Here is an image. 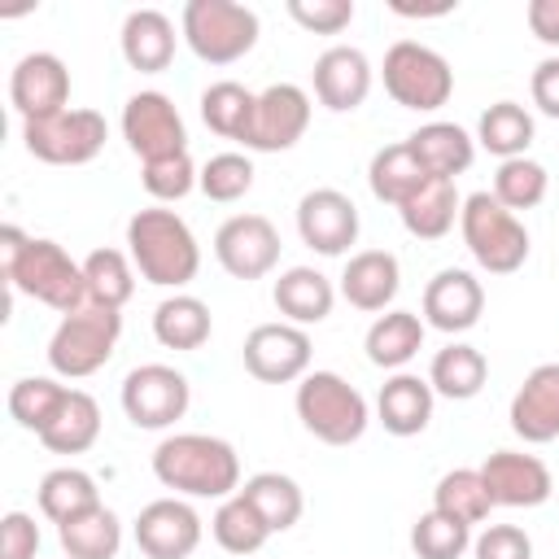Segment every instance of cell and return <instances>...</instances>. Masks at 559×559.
Returning <instances> with one entry per match:
<instances>
[{"label":"cell","mask_w":559,"mask_h":559,"mask_svg":"<svg viewBox=\"0 0 559 559\" xmlns=\"http://www.w3.org/2000/svg\"><path fill=\"white\" fill-rule=\"evenodd\" d=\"M0 271L13 293H22L57 314H74L79 306H87L83 262H74L48 236H26L22 227L4 223L0 227Z\"/></svg>","instance_id":"obj_1"},{"label":"cell","mask_w":559,"mask_h":559,"mask_svg":"<svg viewBox=\"0 0 559 559\" xmlns=\"http://www.w3.org/2000/svg\"><path fill=\"white\" fill-rule=\"evenodd\" d=\"M153 476L175 498H231L240 489V454L210 432H170L153 450Z\"/></svg>","instance_id":"obj_2"},{"label":"cell","mask_w":559,"mask_h":559,"mask_svg":"<svg viewBox=\"0 0 559 559\" xmlns=\"http://www.w3.org/2000/svg\"><path fill=\"white\" fill-rule=\"evenodd\" d=\"M127 253L144 284L175 288V293L192 284L201 271V245L192 227L166 205H144L127 218Z\"/></svg>","instance_id":"obj_3"},{"label":"cell","mask_w":559,"mask_h":559,"mask_svg":"<svg viewBox=\"0 0 559 559\" xmlns=\"http://www.w3.org/2000/svg\"><path fill=\"white\" fill-rule=\"evenodd\" d=\"M459 231H463V245L476 258V266L489 271V275H515L528 262V249H533L528 227L493 192L463 197Z\"/></svg>","instance_id":"obj_4"},{"label":"cell","mask_w":559,"mask_h":559,"mask_svg":"<svg viewBox=\"0 0 559 559\" xmlns=\"http://www.w3.org/2000/svg\"><path fill=\"white\" fill-rule=\"evenodd\" d=\"M293 406H297L301 428L319 437L323 445H354L371 424L367 397L336 371H306L297 380Z\"/></svg>","instance_id":"obj_5"},{"label":"cell","mask_w":559,"mask_h":559,"mask_svg":"<svg viewBox=\"0 0 559 559\" xmlns=\"http://www.w3.org/2000/svg\"><path fill=\"white\" fill-rule=\"evenodd\" d=\"M258 31H262L258 13L240 0H188L179 17L183 44L210 66H231L245 52H253Z\"/></svg>","instance_id":"obj_6"},{"label":"cell","mask_w":559,"mask_h":559,"mask_svg":"<svg viewBox=\"0 0 559 559\" xmlns=\"http://www.w3.org/2000/svg\"><path fill=\"white\" fill-rule=\"evenodd\" d=\"M122 336V314L109 306H79L74 314H61L57 332L48 336V367L66 380H83L96 376Z\"/></svg>","instance_id":"obj_7"},{"label":"cell","mask_w":559,"mask_h":559,"mask_svg":"<svg viewBox=\"0 0 559 559\" xmlns=\"http://www.w3.org/2000/svg\"><path fill=\"white\" fill-rule=\"evenodd\" d=\"M380 79H384V92L393 96V105L402 109H415V114H432L450 100L454 92V70L450 61L419 44V39H397L389 52H384V66H380Z\"/></svg>","instance_id":"obj_8"},{"label":"cell","mask_w":559,"mask_h":559,"mask_svg":"<svg viewBox=\"0 0 559 559\" xmlns=\"http://www.w3.org/2000/svg\"><path fill=\"white\" fill-rule=\"evenodd\" d=\"M109 140V122L96 109H61L22 122V144L48 166H87Z\"/></svg>","instance_id":"obj_9"},{"label":"cell","mask_w":559,"mask_h":559,"mask_svg":"<svg viewBox=\"0 0 559 559\" xmlns=\"http://www.w3.org/2000/svg\"><path fill=\"white\" fill-rule=\"evenodd\" d=\"M118 397H122V415L135 428L162 432L175 419H183V411L192 402V389H188V376L183 371H175L166 362H140V367L127 371Z\"/></svg>","instance_id":"obj_10"},{"label":"cell","mask_w":559,"mask_h":559,"mask_svg":"<svg viewBox=\"0 0 559 559\" xmlns=\"http://www.w3.org/2000/svg\"><path fill=\"white\" fill-rule=\"evenodd\" d=\"M122 140L140 157V166L144 162H157V157L188 153L183 114L175 109V100L166 92H153V87L127 96V105H122Z\"/></svg>","instance_id":"obj_11"},{"label":"cell","mask_w":559,"mask_h":559,"mask_svg":"<svg viewBox=\"0 0 559 559\" xmlns=\"http://www.w3.org/2000/svg\"><path fill=\"white\" fill-rule=\"evenodd\" d=\"M280 231L266 214H231L214 231V258L231 280H262L280 266Z\"/></svg>","instance_id":"obj_12"},{"label":"cell","mask_w":559,"mask_h":559,"mask_svg":"<svg viewBox=\"0 0 559 559\" xmlns=\"http://www.w3.org/2000/svg\"><path fill=\"white\" fill-rule=\"evenodd\" d=\"M240 358H245V371L262 384H293L310 371V358H314V345H310V332L297 328V323H258L245 345H240Z\"/></svg>","instance_id":"obj_13"},{"label":"cell","mask_w":559,"mask_h":559,"mask_svg":"<svg viewBox=\"0 0 559 559\" xmlns=\"http://www.w3.org/2000/svg\"><path fill=\"white\" fill-rule=\"evenodd\" d=\"M306 127H310V92L297 83H271L258 92L253 122L240 144L249 153H284L306 135Z\"/></svg>","instance_id":"obj_14"},{"label":"cell","mask_w":559,"mask_h":559,"mask_svg":"<svg viewBox=\"0 0 559 559\" xmlns=\"http://www.w3.org/2000/svg\"><path fill=\"white\" fill-rule=\"evenodd\" d=\"M297 236L314 253L341 258L358 240V205L341 188H310L297 201Z\"/></svg>","instance_id":"obj_15"},{"label":"cell","mask_w":559,"mask_h":559,"mask_svg":"<svg viewBox=\"0 0 559 559\" xmlns=\"http://www.w3.org/2000/svg\"><path fill=\"white\" fill-rule=\"evenodd\" d=\"M201 515L188 498H153L135 515V546L148 559H188L201 546Z\"/></svg>","instance_id":"obj_16"},{"label":"cell","mask_w":559,"mask_h":559,"mask_svg":"<svg viewBox=\"0 0 559 559\" xmlns=\"http://www.w3.org/2000/svg\"><path fill=\"white\" fill-rule=\"evenodd\" d=\"M9 100L22 114V122L70 109V70H66V61L57 52H26L9 74Z\"/></svg>","instance_id":"obj_17"},{"label":"cell","mask_w":559,"mask_h":559,"mask_svg":"<svg viewBox=\"0 0 559 559\" xmlns=\"http://www.w3.org/2000/svg\"><path fill=\"white\" fill-rule=\"evenodd\" d=\"M480 314H485V284L472 271L445 266L424 284V323L428 328L459 336V332H472L480 323Z\"/></svg>","instance_id":"obj_18"},{"label":"cell","mask_w":559,"mask_h":559,"mask_svg":"<svg viewBox=\"0 0 559 559\" xmlns=\"http://www.w3.org/2000/svg\"><path fill=\"white\" fill-rule=\"evenodd\" d=\"M480 476L489 485L493 507H542L555 489L550 467L537 454H524V450H493L480 463Z\"/></svg>","instance_id":"obj_19"},{"label":"cell","mask_w":559,"mask_h":559,"mask_svg":"<svg viewBox=\"0 0 559 559\" xmlns=\"http://www.w3.org/2000/svg\"><path fill=\"white\" fill-rule=\"evenodd\" d=\"M511 432L528 445H546L559 437V362H537L511 397Z\"/></svg>","instance_id":"obj_20"},{"label":"cell","mask_w":559,"mask_h":559,"mask_svg":"<svg viewBox=\"0 0 559 559\" xmlns=\"http://www.w3.org/2000/svg\"><path fill=\"white\" fill-rule=\"evenodd\" d=\"M371 92V61L354 44H332L314 57V96L332 114H354Z\"/></svg>","instance_id":"obj_21"},{"label":"cell","mask_w":559,"mask_h":559,"mask_svg":"<svg viewBox=\"0 0 559 559\" xmlns=\"http://www.w3.org/2000/svg\"><path fill=\"white\" fill-rule=\"evenodd\" d=\"M402 288V266L389 249H358L349 253L345 271H341V297L354 306V310H367V314H384L393 306Z\"/></svg>","instance_id":"obj_22"},{"label":"cell","mask_w":559,"mask_h":559,"mask_svg":"<svg viewBox=\"0 0 559 559\" xmlns=\"http://www.w3.org/2000/svg\"><path fill=\"white\" fill-rule=\"evenodd\" d=\"M432 402H437V393H432V384L424 376L393 371L376 393V419L393 437H419L428 428V419H432Z\"/></svg>","instance_id":"obj_23"},{"label":"cell","mask_w":559,"mask_h":559,"mask_svg":"<svg viewBox=\"0 0 559 559\" xmlns=\"http://www.w3.org/2000/svg\"><path fill=\"white\" fill-rule=\"evenodd\" d=\"M118 44H122V57H127L131 70H140V74H162V70H170V61H175L179 35H175V22H170L162 9H131V13L122 17Z\"/></svg>","instance_id":"obj_24"},{"label":"cell","mask_w":559,"mask_h":559,"mask_svg":"<svg viewBox=\"0 0 559 559\" xmlns=\"http://www.w3.org/2000/svg\"><path fill=\"white\" fill-rule=\"evenodd\" d=\"M271 301L284 314V323L310 328V323H323L332 314L336 284L323 271H314V266H288V271H280L275 288H271Z\"/></svg>","instance_id":"obj_25"},{"label":"cell","mask_w":559,"mask_h":559,"mask_svg":"<svg viewBox=\"0 0 559 559\" xmlns=\"http://www.w3.org/2000/svg\"><path fill=\"white\" fill-rule=\"evenodd\" d=\"M406 144L415 148L419 166H424L428 175H437V179H454V175H463V170L476 162V135H467L459 122L432 118V122L415 127V131L406 135Z\"/></svg>","instance_id":"obj_26"},{"label":"cell","mask_w":559,"mask_h":559,"mask_svg":"<svg viewBox=\"0 0 559 559\" xmlns=\"http://www.w3.org/2000/svg\"><path fill=\"white\" fill-rule=\"evenodd\" d=\"M424 328H428V323H424L415 310H384V314H376V323L367 328L362 349H367V358H371L376 367L402 371V367L424 349Z\"/></svg>","instance_id":"obj_27"},{"label":"cell","mask_w":559,"mask_h":559,"mask_svg":"<svg viewBox=\"0 0 559 559\" xmlns=\"http://www.w3.org/2000/svg\"><path fill=\"white\" fill-rule=\"evenodd\" d=\"M459 210H463V197L454 188V179H428L415 197H406L397 205L402 214V227L415 236V240H441L454 223H459Z\"/></svg>","instance_id":"obj_28"},{"label":"cell","mask_w":559,"mask_h":559,"mask_svg":"<svg viewBox=\"0 0 559 559\" xmlns=\"http://www.w3.org/2000/svg\"><path fill=\"white\" fill-rule=\"evenodd\" d=\"M210 332H214L210 306L201 297H192V293H170L153 310V336L166 349H183V354L188 349H201L210 341Z\"/></svg>","instance_id":"obj_29"},{"label":"cell","mask_w":559,"mask_h":559,"mask_svg":"<svg viewBox=\"0 0 559 559\" xmlns=\"http://www.w3.org/2000/svg\"><path fill=\"white\" fill-rule=\"evenodd\" d=\"M100 437V406L92 393L83 389H66L57 415L48 419V428L39 432V441L52 450V454H83L92 450Z\"/></svg>","instance_id":"obj_30"},{"label":"cell","mask_w":559,"mask_h":559,"mask_svg":"<svg viewBox=\"0 0 559 559\" xmlns=\"http://www.w3.org/2000/svg\"><path fill=\"white\" fill-rule=\"evenodd\" d=\"M432 175L419 166L415 148L406 140L397 144H384L371 153V166H367V183H371V197L384 201V205H402L406 197H415Z\"/></svg>","instance_id":"obj_31"},{"label":"cell","mask_w":559,"mask_h":559,"mask_svg":"<svg viewBox=\"0 0 559 559\" xmlns=\"http://www.w3.org/2000/svg\"><path fill=\"white\" fill-rule=\"evenodd\" d=\"M485 380H489V358L476 345L450 341L445 349L432 354V367H428L432 393H441L450 402H467V397H476L485 389Z\"/></svg>","instance_id":"obj_32"},{"label":"cell","mask_w":559,"mask_h":559,"mask_svg":"<svg viewBox=\"0 0 559 559\" xmlns=\"http://www.w3.org/2000/svg\"><path fill=\"white\" fill-rule=\"evenodd\" d=\"M57 542L66 559H118L122 550V520L100 502L66 524H57Z\"/></svg>","instance_id":"obj_33"},{"label":"cell","mask_w":559,"mask_h":559,"mask_svg":"<svg viewBox=\"0 0 559 559\" xmlns=\"http://www.w3.org/2000/svg\"><path fill=\"white\" fill-rule=\"evenodd\" d=\"M35 502H39L44 520L66 524V520L100 507V489L83 467H52V472H44V480L35 489Z\"/></svg>","instance_id":"obj_34"},{"label":"cell","mask_w":559,"mask_h":559,"mask_svg":"<svg viewBox=\"0 0 559 559\" xmlns=\"http://www.w3.org/2000/svg\"><path fill=\"white\" fill-rule=\"evenodd\" d=\"M476 144L485 153H493L498 162H511V157H528V144H533V114L515 100H493L480 122H476Z\"/></svg>","instance_id":"obj_35"},{"label":"cell","mask_w":559,"mask_h":559,"mask_svg":"<svg viewBox=\"0 0 559 559\" xmlns=\"http://www.w3.org/2000/svg\"><path fill=\"white\" fill-rule=\"evenodd\" d=\"M210 533H214V542L227 550V555H240V559H249V555H258L262 546H266V537H271V524L262 520V511L236 489L231 498H223L218 502V511H214V520H210Z\"/></svg>","instance_id":"obj_36"},{"label":"cell","mask_w":559,"mask_h":559,"mask_svg":"<svg viewBox=\"0 0 559 559\" xmlns=\"http://www.w3.org/2000/svg\"><path fill=\"white\" fill-rule=\"evenodd\" d=\"M432 507L441 515L467 524V528L485 524L489 511H493V498H489V485H485L480 467H454V472H445L437 480V489H432Z\"/></svg>","instance_id":"obj_37"},{"label":"cell","mask_w":559,"mask_h":559,"mask_svg":"<svg viewBox=\"0 0 559 559\" xmlns=\"http://www.w3.org/2000/svg\"><path fill=\"white\" fill-rule=\"evenodd\" d=\"M253 105H258V92H249L236 79H218V83H210L201 92V118H205V127L214 135H223V140H236V144L245 140V131L253 122Z\"/></svg>","instance_id":"obj_38"},{"label":"cell","mask_w":559,"mask_h":559,"mask_svg":"<svg viewBox=\"0 0 559 559\" xmlns=\"http://www.w3.org/2000/svg\"><path fill=\"white\" fill-rule=\"evenodd\" d=\"M240 493L262 511V520L271 524V533H288L301 520V511H306L301 485L293 476H284V472H253L240 485Z\"/></svg>","instance_id":"obj_39"},{"label":"cell","mask_w":559,"mask_h":559,"mask_svg":"<svg viewBox=\"0 0 559 559\" xmlns=\"http://www.w3.org/2000/svg\"><path fill=\"white\" fill-rule=\"evenodd\" d=\"M83 275H87V301L92 306L122 310L135 293V262L122 249H92L83 258Z\"/></svg>","instance_id":"obj_40"},{"label":"cell","mask_w":559,"mask_h":559,"mask_svg":"<svg viewBox=\"0 0 559 559\" xmlns=\"http://www.w3.org/2000/svg\"><path fill=\"white\" fill-rule=\"evenodd\" d=\"M66 389H70V384H57L52 376H22V380H13V389H9V415L17 419V428H26V432L39 437V432L48 428V419L57 415Z\"/></svg>","instance_id":"obj_41"},{"label":"cell","mask_w":559,"mask_h":559,"mask_svg":"<svg viewBox=\"0 0 559 559\" xmlns=\"http://www.w3.org/2000/svg\"><path fill=\"white\" fill-rule=\"evenodd\" d=\"M546 188H550V175L542 162L533 157H511V162H498L493 170V197L515 214V210H533L546 201Z\"/></svg>","instance_id":"obj_42"},{"label":"cell","mask_w":559,"mask_h":559,"mask_svg":"<svg viewBox=\"0 0 559 559\" xmlns=\"http://www.w3.org/2000/svg\"><path fill=\"white\" fill-rule=\"evenodd\" d=\"M411 550L419 559H463L472 550V528L432 507L411 524Z\"/></svg>","instance_id":"obj_43"},{"label":"cell","mask_w":559,"mask_h":559,"mask_svg":"<svg viewBox=\"0 0 559 559\" xmlns=\"http://www.w3.org/2000/svg\"><path fill=\"white\" fill-rule=\"evenodd\" d=\"M197 188L210 197V201H240L249 188H253V162L249 153H214L205 166H201V179Z\"/></svg>","instance_id":"obj_44"},{"label":"cell","mask_w":559,"mask_h":559,"mask_svg":"<svg viewBox=\"0 0 559 559\" xmlns=\"http://www.w3.org/2000/svg\"><path fill=\"white\" fill-rule=\"evenodd\" d=\"M197 179H201V170L192 166L188 153L157 157V162H144L140 166V183H144V192L153 201H179V197H188L197 188Z\"/></svg>","instance_id":"obj_45"},{"label":"cell","mask_w":559,"mask_h":559,"mask_svg":"<svg viewBox=\"0 0 559 559\" xmlns=\"http://www.w3.org/2000/svg\"><path fill=\"white\" fill-rule=\"evenodd\" d=\"M288 17L310 35H341L354 22V0H288Z\"/></svg>","instance_id":"obj_46"},{"label":"cell","mask_w":559,"mask_h":559,"mask_svg":"<svg viewBox=\"0 0 559 559\" xmlns=\"http://www.w3.org/2000/svg\"><path fill=\"white\" fill-rule=\"evenodd\" d=\"M476 559H533V537L520 524H485L472 537Z\"/></svg>","instance_id":"obj_47"},{"label":"cell","mask_w":559,"mask_h":559,"mask_svg":"<svg viewBox=\"0 0 559 559\" xmlns=\"http://www.w3.org/2000/svg\"><path fill=\"white\" fill-rule=\"evenodd\" d=\"M39 555V524L26 511H4L0 520V559H35Z\"/></svg>","instance_id":"obj_48"},{"label":"cell","mask_w":559,"mask_h":559,"mask_svg":"<svg viewBox=\"0 0 559 559\" xmlns=\"http://www.w3.org/2000/svg\"><path fill=\"white\" fill-rule=\"evenodd\" d=\"M528 92H533V105H537L546 118H559V57H542V61L533 66Z\"/></svg>","instance_id":"obj_49"},{"label":"cell","mask_w":559,"mask_h":559,"mask_svg":"<svg viewBox=\"0 0 559 559\" xmlns=\"http://www.w3.org/2000/svg\"><path fill=\"white\" fill-rule=\"evenodd\" d=\"M524 22H528V31H533L542 44L559 48V0H528Z\"/></svg>","instance_id":"obj_50"}]
</instances>
